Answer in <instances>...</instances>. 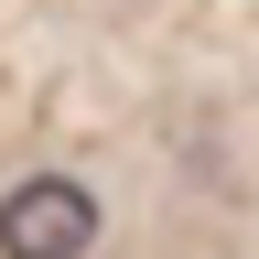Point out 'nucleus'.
<instances>
[{
  "label": "nucleus",
  "mask_w": 259,
  "mask_h": 259,
  "mask_svg": "<svg viewBox=\"0 0 259 259\" xmlns=\"http://www.w3.org/2000/svg\"><path fill=\"white\" fill-rule=\"evenodd\" d=\"M97 238H108V205L87 173L44 162L0 184V259H97Z\"/></svg>",
  "instance_id": "f257e3e1"
}]
</instances>
